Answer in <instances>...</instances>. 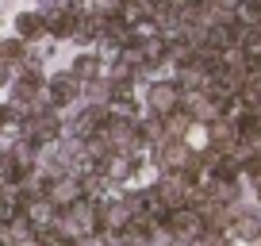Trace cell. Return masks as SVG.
Instances as JSON below:
<instances>
[{"mask_svg": "<svg viewBox=\"0 0 261 246\" xmlns=\"http://www.w3.org/2000/svg\"><path fill=\"white\" fill-rule=\"evenodd\" d=\"M169 231H173V235L200 238V231H204V215H200V212H188V208H180V212H173V219H169Z\"/></svg>", "mask_w": 261, "mask_h": 246, "instance_id": "6da1fadb", "label": "cell"}, {"mask_svg": "<svg viewBox=\"0 0 261 246\" xmlns=\"http://www.w3.org/2000/svg\"><path fill=\"white\" fill-rule=\"evenodd\" d=\"M177 104H180V92H177V85H154V89H150V108H154L158 115H169V112H177Z\"/></svg>", "mask_w": 261, "mask_h": 246, "instance_id": "7a4b0ae2", "label": "cell"}, {"mask_svg": "<svg viewBox=\"0 0 261 246\" xmlns=\"http://www.w3.org/2000/svg\"><path fill=\"white\" fill-rule=\"evenodd\" d=\"M154 196L162 200L165 208H173V212H180V208L188 204V189H185V181H180V177H169V181L162 185V189L154 192Z\"/></svg>", "mask_w": 261, "mask_h": 246, "instance_id": "3957f363", "label": "cell"}, {"mask_svg": "<svg viewBox=\"0 0 261 246\" xmlns=\"http://www.w3.org/2000/svg\"><path fill=\"white\" fill-rule=\"evenodd\" d=\"M31 127H27V139L31 142H46V139H58V119L54 115H31Z\"/></svg>", "mask_w": 261, "mask_h": 246, "instance_id": "277c9868", "label": "cell"}, {"mask_svg": "<svg viewBox=\"0 0 261 246\" xmlns=\"http://www.w3.org/2000/svg\"><path fill=\"white\" fill-rule=\"evenodd\" d=\"M77 96V77L69 73H58L54 81H50V100H54V104H65V100H73Z\"/></svg>", "mask_w": 261, "mask_h": 246, "instance_id": "5b68a950", "label": "cell"}, {"mask_svg": "<svg viewBox=\"0 0 261 246\" xmlns=\"http://www.w3.org/2000/svg\"><path fill=\"white\" fill-rule=\"evenodd\" d=\"M77 135H81V139H89L92 131H104V112H96V108H89V112L81 115V119H77V127H73Z\"/></svg>", "mask_w": 261, "mask_h": 246, "instance_id": "8992f818", "label": "cell"}, {"mask_svg": "<svg viewBox=\"0 0 261 246\" xmlns=\"http://www.w3.org/2000/svg\"><path fill=\"white\" fill-rule=\"evenodd\" d=\"M46 23H50V31H54V35H62V39H65V35H73L77 16H73V12H50Z\"/></svg>", "mask_w": 261, "mask_h": 246, "instance_id": "52a82bcc", "label": "cell"}, {"mask_svg": "<svg viewBox=\"0 0 261 246\" xmlns=\"http://www.w3.org/2000/svg\"><path fill=\"white\" fill-rule=\"evenodd\" d=\"M16 27H19V35H23V39H39L42 27H46V19H42V16H31V12H23V16L16 19Z\"/></svg>", "mask_w": 261, "mask_h": 246, "instance_id": "ba28073f", "label": "cell"}, {"mask_svg": "<svg viewBox=\"0 0 261 246\" xmlns=\"http://www.w3.org/2000/svg\"><path fill=\"white\" fill-rule=\"evenodd\" d=\"M73 77H77V81H92V77H96V58H92V54H81V58L73 62Z\"/></svg>", "mask_w": 261, "mask_h": 246, "instance_id": "9c48e42d", "label": "cell"}, {"mask_svg": "<svg viewBox=\"0 0 261 246\" xmlns=\"http://www.w3.org/2000/svg\"><path fill=\"white\" fill-rule=\"evenodd\" d=\"M238 16H242L246 23H261V4L257 0H242V4H238Z\"/></svg>", "mask_w": 261, "mask_h": 246, "instance_id": "30bf717a", "label": "cell"}, {"mask_svg": "<svg viewBox=\"0 0 261 246\" xmlns=\"http://www.w3.org/2000/svg\"><path fill=\"white\" fill-rule=\"evenodd\" d=\"M238 235H242V238L261 235V223H257V219H250V215H242V219H238Z\"/></svg>", "mask_w": 261, "mask_h": 246, "instance_id": "8fae6325", "label": "cell"}, {"mask_svg": "<svg viewBox=\"0 0 261 246\" xmlns=\"http://www.w3.org/2000/svg\"><path fill=\"white\" fill-rule=\"evenodd\" d=\"M0 54H4V58H19V54H23V42L8 39V42H4V46H0Z\"/></svg>", "mask_w": 261, "mask_h": 246, "instance_id": "7c38bea8", "label": "cell"}, {"mask_svg": "<svg viewBox=\"0 0 261 246\" xmlns=\"http://www.w3.org/2000/svg\"><path fill=\"white\" fill-rule=\"evenodd\" d=\"M8 73H12V69H8V66H4V62H0V85L8 81Z\"/></svg>", "mask_w": 261, "mask_h": 246, "instance_id": "4fadbf2b", "label": "cell"}, {"mask_svg": "<svg viewBox=\"0 0 261 246\" xmlns=\"http://www.w3.org/2000/svg\"><path fill=\"white\" fill-rule=\"evenodd\" d=\"M215 4H227V8H234V4H242V0H215Z\"/></svg>", "mask_w": 261, "mask_h": 246, "instance_id": "5bb4252c", "label": "cell"}, {"mask_svg": "<svg viewBox=\"0 0 261 246\" xmlns=\"http://www.w3.org/2000/svg\"><path fill=\"white\" fill-rule=\"evenodd\" d=\"M0 246H12V242H0Z\"/></svg>", "mask_w": 261, "mask_h": 246, "instance_id": "9a60e30c", "label": "cell"}]
</instances>
